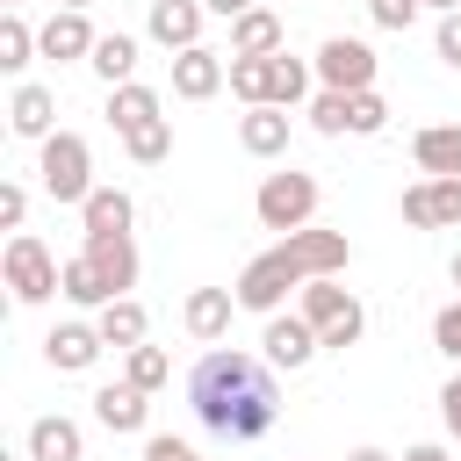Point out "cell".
Here are the masks:
<instances>
[{
	"label": "cell",
	"instance_id": "1",
	"mask_svg": "<svg viewBox=\"0 0 461 461\" xmlns=\"http://www.w3.org/2000/svg\"><path fill=\"white\" fill-rule=\"evenodd\" d=\"M187 403H194V418H202L216 439H230V447L267 439V432H274V418H281L274 367H267V360H252V353H238V346L202 353V367L187 375Z\"/></svg>",
	"mask_w": 461,
	"mask_h": 461
},
{
	"label": "cell",
	"instance_id": "2",
	"mask_svg": "<svg viewBox=\"0 0 461 461\" xmlns=\"http://www.w3.org/2000/svg\"><path fill=\"white\" fill-rule=\"evenodd\" d=\"M36 180H43V194L58 202V209H79L101 180H94V144L79 137V130H50L43 137V151H36Z\"/></svg>",
	"mask_w": 461,
	"mask_h": 461
},
{
	"label": "cell",
	"instance_id": "3",
	"mask_svg": "<svg viewBox=\"0 0 461 461\" xmlns=\"http://www.w3.org/2000/svg\"><path fill=\"white\" fill-rule=\"evenodd\" d=\"M295 310L317 324V339H324L331 353L360 346V331H367V310H360V295H353V288H339V274H317V281H303V303H295Z\"/></svg>",
	"mask_w": 461,
	"mask_h": 461
},
{
	"label": "cell",
	"instance_id": "4",
	"mask_svg": "<svg viewBox=\"0 0 461 461\" xmlns=\"http://www.w3.org/2000/svg\"><path fill=\"white\" fill-rule=\"evenodd\" d=\"M0 274H7V295H14V303H50V295H65V288H58L65 267L50 259V245H43L36 230H14V238H7Z\"/></svg>",
	"mask_w": 461,
	"mask_h": 461
},
{
	"label": "cell",
	"instance_id": "5",
	"mask_svg": "<svg viewBox=\"0 0 461 461\" xmlns=\"http://www.w3.org/2000/svg\"><path fill=\"white\" fill-rule=\"evenodd\" d=\"M252 209H259V223H267V230H281V238H288V230H303V223L317 216V180H310V173H295V166H288V173H267V180H259V194H252Z\"/></svg>",
	"mask_w": 461,
	"mask_h": 461
},
{
	"label": "cell",
	"instance_id": "6",
	"mask_svg": "<svg viewBox=\"0 0 461 461\" xmlns=\"http://www.w3.org/2000/svg\"><path fill=\"white\" fill-rule=\"evenodd\" d=\"M310 65H317V86H331V94H360V86H375V72H382L375 43H360V36H324Z\"/></svg>",
	"mask_w": 461,
	"mask_h": 461
},
{
	"label": "cell",
	"instance_id": "7",
	"mask_svg": "<svg viewBox=\"0 0 461 461\" xmlns=\"http://www.w3.org/2000/svg\"><path fill=\"white\" fill-rule=\"evenodd\" d=\"M317 353H324V339H317V324H310L303 310H274V317H267V331H259V360H267V367L295 375V367H310Z\"/></svg>",
	"mask_w": 461,
	"mask_h": 461
},
{
	"label": "cell",
	"instance_id": "8",
	"mask_svg": "<svg viewBox=\"0 0 461 461\" xmlns=\"http://www.w3.org/2000/svg\"><path fill=\"white\" fill-rule=\"evenodd\" d=\"M396 209L411 230H461V173H425L418 187H403Z\"/></svg>",
	"mask_w": 461,
	"mask_h": 461
},
{
	"label": "cell",
	"instance_id": "9",
	"mask_svg": "<svg viewBox=\"0 0 461 461\" xmlns=\"http://www.w3.org/2000/svg\"><path fill=\"white\" fill-rule=\"evenodd\" d=\"M94 43H101V36H94L86 7H58V14L36 29V50H43V58H58V65H86V58H94Z\"/></svg>",
	"mask_w": 461,
	"mask_h": 461
},
{
	"label": "cell",
	"instance_id": "10",
	"mask_svg": "<svg viewBox=\"0 0 461 461\" xmlns=\"http://www.w3.org/2000/svg\"><path fill=\"white\" fill-rule=\"evenodd\" d=\"M223 86H230V58H223V50H209V43L173 50V94H180V101H209V94H223Z\"/></svg>",
	"mask_w": 461,
	"mask_h": 461
},
{
	"label": "cell",
	"instance_id": "11",
	"mask_svg": "<svg viewBox=\"0 0 461 461\" xmlns=\"http://www.w3.org/2000/svg\"><path fill=\"white\" fill-rule=\"evenodd\" d=\"M202 22H209L202 0H151L144 36H151L158 50H194V43H202Z\"/></svg>",
	"mask_w": 461,
	"mask_h": 461
},
{
	"label": "cell",
	"instance_id": "12",
	"mask_svg": "<svg viewBox=\"0 0 461 461\" xmlns=\"http://www.w3.org/2000/svg\"><path fill=\"white\" fill-rule=\"evenodd\" d=\"M108 353V339H101V324H50V339H43V360L58 367V375H86L94 360Z\"/></svg>",
	"mask_w": 461,
	"mask_h": 461
},
{
	"label": "cell",
	"instance_id": "13",
	"mask_svg": "<svg viewBox=\"0 0 461 461\" xmlns=\"http://www.w3.org/2000/svg\"><path fill=\"white\" fill-rule=\"evenodd\" d=\"M274 50H288V29H281V7L259 0L230 22V58H274Z\"/></svg>",
	"mask_w": 461,
	"mask_h": 461
},
{
	"label": "cell",
	"instance_id": "14",
	"mask_svg": "<svg viewBox=\"0 0 461 461\" xmlns=\"http://www.w3.org/2000/svg\"><path fill=\"white\" fill-rule=\"evenodd\" d=\"M230 317H238V288H194V295L180 303V324H187V339H202V346H216V339L230 331Z\"/></svg>",
	"mask_w": 461,
	"mask_h": 461
},
{
	"label": "cell",
	"instance_id": "15",
	"mask_svg": "<svg viewBox=\"0 0 461 461\" xmlns=\"http://www.w3.org/2000/svg\"><path fill=\"white\" fill-rule=\"evenodd\" d=\"M94 418H101L108 432H144V418H151V389H137L130 375H122V382H101V389H94Z\"/></svg>",
	"mask_w": 461,
	"mask_h": 461
},
{
	"label": "cell",
	"instance_id": "16",
	"mask_svg": "<svg viewBox=\"0 0 461 461\" xmlns=\"http://www.w3.org/2000/svg\"><path fill=\"white\" fill-rule=\"evenodd\" d=\"M7 130L43 144V137L58 130V94H50V86H36V79H22V86H14V101H7Z\"/></svg>",
	"mask_w": 461,
	"mask_h": 461
},
{
	"label": "cell",
	"instance_id": "17",
	"mask_svg": "<svg viewBox=\"0 0 461 461\" xmlns=\"http://www.w3.org/2000/svg\"><path fill=\"white\" fill-rule=\"evenodd\" d=\"M288 115H295V108H274V101L245 108V115H238V144H245L252 158H281V151H288Z\"/></svg>",
	"mask_w": 461,
	"mask_h": 461
},
{
	"label": "cell",
	"instance_id": "18",
	"mask_svg": "<svg viewBox=\"0 0 461 461\" xmlns=\"http://www.w3.org/2000/svg\"><path fill=\"white\" fill-rule=\"evenodd\" d=\"M108 122H115V137H130V130H151V122H166V101H158L151 86L122 79V86H108Z\"/></svg>",
	"mask_w": 461,
	"mask_h": 461
},
{
	"label": "cell",
	"instance_id": "19",
	"mask_svg": "<svg viewBox=\"0 0 461 461\" xmlns=\"http://www.w3.org/2000/svg\"><path fill=\"white\" fill-rule=\"evenodd\" d=\"M29 461H86V432L65 411H50V418L29 425Z\"/></svg>",
	"mask_w": 461,
	"mask_h": 461
},
{
	"label": "cell",
	"instance_id": "20",
	"mask_svg": "<svg viewBox=\"0 0 461 461\" xmlns=\"http://www.w3.org/2000/svg\"><path fill=\"white\" fill-rule=\"evenodd\" d=\"M79 252L101 267V281H108L115 295H130V288H137V245H130V230H115V238H86Z\"/></svg>",
	"mask_w": 461,
	"mask_h": 461
},
{
	"label": "cell",
	"instance_id": "21",
	"mask_svg": "<svg viewBox=\"0 0 461 461\" xmlns=\"http://www.w3.org/2000/svg\"><path fill=\"white\" fill-rule=\"evenodd\" d=\"M79 223H86V238H115V230L137 223V202H130L122 187H94V194L79 202Z\"/></svg>",
	"mask_w": 461,
	"mask_h": 461
},
{
	"label": "cell",
	"instance_id": "22",
	"mask_svg": "<svg viewBox=\"0 0 461 461\" xmlns=\"http://www.w3.org/2000/svg\"><path fill=\"white\" fill-rule=\"evenodd\" d=\"M94 324H101V339H108L115 353L144 346V331H151V317H144V303H137V295H115V303H101V310H94Z\"/></svg>",
	"mask_w": 461,
	"mask_h": 461
},
{
	"label": "cell",
	"instance_id": "23",
	"mask_svg": "<svg viewBox=\"0 0 461 461\" xmlns=\"http://www.w3.org/2000/svg\"><path fill=\"white\" fill-rule=\"evenodd\" d=\"M411 158L418 173H461V122H425L411 137Z\"/></svg>",
	"mask_w": 461,
	"mask_h": 461
},
{
	"label": "cell",
	"instance_id": "24",
	"mask_svg": "<svg viewBox=\"0 0 461 461\" xmlns=\"http://www.w3.org/2000/svg\"><path fill=\"white\" fill-rule=\"evenodd\" d=\"M94 79H108V86H122V79H137V36H122V29H108L101 43H94Z\"/></svg>",
	"mask_w": 461,
	"mask_h": 461
},
{
	"label": "cell",
	"instance_id": "25",
	"mask_svg": "<svg viewBox=\"0 0 461 461\" xmlns=\"http://www.w3.org/2000/svg\"><path fill=\"white\" fill-rule=\"evenodd\" d=\"M58 288H65V303H79V310H101V303H115V288L101 281V267H94L86 252H72V259H65V281H58Z\"/></svg>",
	"mask_w": 461,
	"mask_h": 461
},
{
	"label": "cell",
	"instance_id": "26",
	"mask_svg": "<svg viewBox=\"0 0 461 461\" xmlns=\"http://www.w3.org/2000/svg\"><path fill=\"white\" fill-rule=\"evenodd\" d=\"M29 58H43L36 50V29H29L22 7H7L0 14V72H29Z\"/></svg>",
	"mask_w": 461,
	"mask_h": 461
},
{
	"label": "cell",
	"instance_id": "27",
	"mask_svg": "<svg viewBox=\"0 0 461 461\" xmlns=\"http://www.w3.org/2000/svg\"><path fill=\"white\" fill-rule=\"evenodd\" d=\"M274 65H281V50H274V58H230V94H238L245 108L274 101Z\"/></svg>",
	"mask_w": 461,
	"mask_h": 461
},
{
	"label": "cell",
	"instance_id": "28",
	"mask_svg": "<svg viewBox=\"0 0 461 461\" xmlns=\"http://www.w3.org/2000/svg\"><path fill=\"white\" fill-rule=\"evenodd\" d=\"M310 94H317V65L281 50V65H274V108H303Z\"/></svg>",
	"mask_w": 461,
	"mask_h": 461
},
{
	"label": "cell",
	"instance_id": "29",
	"mask_svg": "<svg viewBox=\"0 0 461 461\" xmlns=\"http://www.w3.org/2000/svg\"><path fill=\"white\" fill-rule=\"evenodd\" d=\"M382 130H389V101H382L375 86L346 94V137H382Z\"/></svg>",
	"mask_w": 461,
	"mask_h": 461
},
{
	"label": "cell",
	"instance_id": "30",
	"mask_svg": "<svg viewBox=\"0 0 461 461\" xmlns=\"http://www.w3.org/2000/svg\"><path fill=\"white\" fill-rule=\"evenodd\" d=\"M122 375H130L137 389H166V382H173V353H166V346H130V353H122Z\"/></svg>",
	"mask_w": 461,
	"mask_h": 461
},
{
	"label": "cell",
	"instance_id": "31",
	"mask_svg": "<svg viewBox=\"0 0 461 461\" xmlns=\"http://www.w3.org/2000/svg\"><path fill=\"white\" fill-rule=\"evenodd\" d=\"M122 151H130L137 166H158V158H173V122H151V130H130V137H122Z\"/></svg>",
	"mask_w": 461,
	"mask_h": 461
},
{
	"label": "cell",
	"instance_id": "32",
	"mask_svg": "<svg viewBox=\"0 0 461 461\" xmlns=\"http://www.w3.org/2000/svg\"><path fill=\"white\" fill-rule=\"evenodd\" d=\"M432 346H439V353H447V360L461 367V295H454V303H447V310L432 317Z\"/></svg>",
	"mask_w": 461,
	"mask_h": 461
},
{
	"label": "cell",
	"instance_id": "33",
	"mask_svg": "<svg viewBox=\"0 0 461 461\" xmlns=\"http://www.w3.org/2000/svg\"><path fill=\"white\" fill-rule=\"evenodd\" d=\"M367 14H375V29H411L425 14V0H367Z\"/></svg>",
	"mask_w": 461,
	"mask_h": 461
},
{
	"label": "cell",
	"instance_id": "34",
	"mask_svg": "<svg viewBox=\"0 0 461 461\" xmlns=\"http://www.w3.org/2000/svg\"><path fill=\"white\" fill-rule=\"evenodd\" d=\"M22 223H29V187L0 180V230H22Z\"/></svg>",
	"mask_w": 461,
	"mask_h": 461
},
{
	"label": "cell",
	"instance_id": "35",
	"mask_svg": "<svg viewBox=\"0 0 461 461\" xmlns=\"http://www.w3.org/2000/svg\"><path fill=\"white\" fill-rule=\"evenodd\" d=\"M432 50H439V58H447V65H454V72H461V7H454V14H439V22H432Z\"/></svg>",
	"mask_w": 461,
	"mask_h": 461
},
{
	"label": "cell",
	"instance_id": "36",
	"mask_svg": "<svg viewBox=\"0 0 461 461\" xmlns=\"http://www.w3.org/2000/svg\"><path fill=\"white\" fill-rule=\"evenodd\" d=\"M144 461H194V447L173 439V432H151V439H144Z\"/></svg>",
	"mask_w": 461,
	"mask_h": 461
},
{
	"label": "cell",
	"instance_id": "37",
	"mask_svg": "<svg viewBox=\"0 0 461 461\" xmlns=\"http://www.w3.org/2000/svg\"><path fill=\"white\" fill-rule=\"evenodd\" d=\"M439 418H447V432L461 439V375H454V382L439 389Z\"/></svg>",
	"mask_w": 461,
	"mask_h": 461
},
{
	"label": "cell",
	"instance_id": "38",
	"mask_svg": "<svg viewBox=\"0 0 461 461\" xmlns=\"http://www.w3.org/2000/svg\"><path fill=\"white\" fill-rule=\"evenodd\" d=\"M403 461H454L439 439H418V447H403Z\"/></svg>",
	"mask_w": 461,
	"mask_h": 461
},
{
	"label": "cell",
	"instance_id": "39",
	"mask_svg": "<svg viewBox=\"0 0 461 461\" xmlns=\"http://www.w3.org/2000/svg\"><path fill=\"white\" fill-rule=\"evenodd\" d=\"M202 7H209V14H223V22H238V14H245V7H259V0H202Z\"/></svg>",
	"mask_w": 461,
	"mask_h": 461
},
{
	"label": "cell",
	"instance_id": "40",
	"mask_svg": "<svg viewBox=\"0 0 461 461\" xmlns=\"http://www.w3.org/2000/svg\"><path fill=\"white\" fill-rule=\"evenodd\" d=\"M346 461H396V454H382V447H353Z\"/></svg>",
	"mask_w": 461,
	"mask_h": 461
},
{
	"label": "cell",
	"instance_id": "41",
	"mask_svg": "<svg viewBox=\"0 0 461 461\" xmlns=\"http://www.w3.org/2000/svg\"><path fill=\"white\" fill-rule=\"evenodd\" d=\"M425 7H432V14H454V7H461V0H425Z\"/></svg>",
	"mask_w": 461,
	"mask_h": 461
},
{
	"label": "cell",
	"instance_id": "42",
	"mask_svg": "<svg viewBox=\"0 0 461 461\" xmlns=\"http://www.w3.org/2000/svg\"><path fill=\"white\" fill-rule=\"evenodd\" d=\"M447 274H454V288H461V252H454V267H447Z\"/></svg>",
	"mask_w": 461,
	"mask_h": 461
},
{
	"label": "cell",
	"instance_id": "43",
	"mask_svg": "<svg viewBox=\"0 0 461 461\" xmlns=\"http://www.w3.org/2000/svg\"><path fill=\"white\" fill-rule=\"evenodd\" d=\"M58 7H86V0H58Z\"/></svg>",
	"mask_w": 461,
	"mask_h": 461
},
{
	"label": "cell",
	"instance_id": "44",
	"mask_svg": "<svg viewBox=\"0 0 461 461\" xmlns=\"http://www.w3.org/2000/svg\"><path fill=\"white\" fill-rule=\"evenodd\" d=\"M7 7H29V0H7Z\"/></svg>",
	"mask_w": 461,
	"mask_h": 461
},
{
	"label": "cell",
	"instance_id": "45",
	"mask_svg": "<svg viewBox=\"0 0 461 461\" xmlns=\"http://www.w3.org/2000/svg\"><path fill=\"white\" fill-rule=\"evenodd\" d=\"M194 461H202V454H194Z\"/></svg>",
	"mask_w": 461,
	"mask_h": 461
}]
</instances>
